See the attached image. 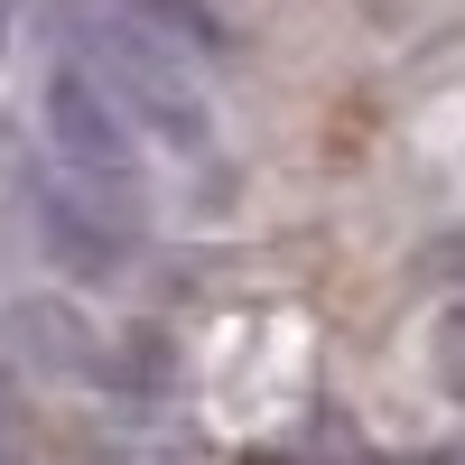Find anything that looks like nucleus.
<instances>
[{"instance_id": "nucleus-1", "label": "nucleus", "mask_w": 465, "mask_h": 465, "mask_svg": "<svg viewBox=\"0 0 465 465\" xmlns=\"http://www.w3.org/2000/svg\"><path fill=\"white\" fill-rule=\"evenodd\" d=\"M65 56L140 122V140L177 149V159L214 140V103H205L196 56H186L177 37H159L131 0H84V10H65Z\"/></svg>"}, {"instance_id": "nucleus-2", "label": "nucleus", "mask_w": 465, "mask_h": 465, "mask_svg": "<svg viewBox=\"0 0 465 465\" xmlns=\"http://www.w3.org/2000/svg\"><path fill=\"white\" fill-rule=\"evenodd\" d=\"M37 131H47V168L140 186V122H131V112L112 103L74 56L47 65V84H37Z\"/></svg>"}, {"instance_id": "nucleus-3", "label": "nucleus", "mask_w": 465, "mask_h": 465, "mask_svg": "<svg viewBox=\"0 0 465 465\" xmlns=\"http://www.w3.org/2000/svg\"><path fill=\"white\" fill-rule=\"evenodd\" d=\"M140 186L122 177H74V168H47V186H37V223H47V252L65 270H112L131 261L140 242Z\"/></svg>"}, {"instance_id": "nucleus-4", "label": "nucleus", "mask_w": 465, "mask_h": 465, "mask_svg": "<svg viewBox=\"0 0 465 465\" xmlns=\"http://www.w3.org/2000/svg\"><path fill=\"white\" fill-rule=\"evenodd\" d=\"M438 381H447V391L465 401V298L447 307V326H438Z\"/></svg>"}, {"instance_id": "nucleus-5", "label": "nucleus", "mask_w": 465, "mask_h": 465, "mask_svg": "<svg viewBox=\"0 0 465 465\" xmlns=\"http://www.w3.org/2000/svg\"><path fill=\"white\" fill-rule=\"evenodd\" d=\"M429 270H465V232H456V242H438V252H429Z\"/></svg>"}, {"instance_id": "nucleus-6", "label": "nucleus", "mask_w": 465, "mask_h": 465, "mask_svg": "<svg viewBox=\"0 0 465 465\" xmlns=\"http://www.w3.org/2000/svg\"><path fill=\"white\" fill-rule=\"evenodd\" d=\"M0 37H10V0H0Z\"/></svg>"}]
</instances>
